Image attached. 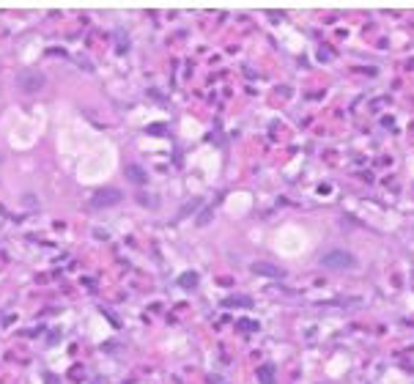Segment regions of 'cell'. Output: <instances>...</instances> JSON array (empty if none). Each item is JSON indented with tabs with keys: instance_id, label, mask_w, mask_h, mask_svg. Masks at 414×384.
Returning a JSON list of instances; mask_svg holds the SVG:
<instances>
[{
	"instance_id": "cell-1",
	"label": "cell",
	"mask_w": 414,
	"mask_h": 384,
	"mask_svg": "<svg viewBox=\"0 0 414 384\" xmlns=\"http://www.w3.org/2000/svg\"><path fill=\"white\" fill-rule=\"evenodd\" d=\"M357 264V258L349 250H329L321 255V266L324 269H351Z\"/></svg>"
},
{
	"instance_id": "cell-2",
	"label": "cell",
	"mask_w": 414,
	"mask_h": 384,
	"mask_svg": "<svg viewBox=\"0 0 414 384\" xmlns=\"http://www.w3.org/2000/svg\"><path fill=\"white\" fill-rule=\"evenodd\" d=\"M17 85H19V91H25V93H42L44 85H47V80H44L42 72L28 69V72H19Z\"/></svg>"
},
{
	"instance_id": "cell-3",
	"label": "cell",
	"mask_w": 414,
	"mask_h": 384,
	"mask_svg": "<svg viewBox=\"0 0 414 384\" xmlns=\"http://www.w3.org/2000/svg\"><path fill=\"white\" fill-rule=\"evenodd\" d=\"M124 198L118 190H113V187H105V190H96L91 195V203L93 206H113V203H118V200Z\"/></svg>"
},
{
	"instance_id": "cell-4",
	"label": "cell",
	"mask_w": 414,
	"mask_h": 384,
	"mask_svg": "<svg viewBox=\"0 0 414 384\" xmlns=\"http://www.w3.org/2000/svg\"><path fill=\"white\" fill-rule=\"evenodd\" d=\"M253 272H255V274H266V277H277V280H280L283 274H286L280 266H274V264H263V261L253 264Z\"/></svg>"
},
{
	"instance_id": "cell-5",
	"label": "cell",
	"mask_w": 414,
	"mask_h": 384,
	"mask_svg": "<svg viewBox=\"0 0 414 384\" xmlns=\"http://www.w3.org/2000/svg\"><path fill=\"white\" fill-rule=\"evenodd\" d=\"M126 176H129V179H134V184H146V181H148L146 173L140 170V167H134V165H129V167H126Z\"/></svg>"
},
{
	"instance_id": "cell-6",
	"label": "cell",
	"mask_w": 414,
	"mask_h": 384,
	"mask_svg": "<svg viewBox=\"0 0 414 384\" xmlns=\"http://www.w3.org/2000/svg\"><path fill=\"white\" fill-rule=\"evenodd\" d=\"M225 305H244V307H250V299H242V296H233V299H228Z\"/></svg>"
},
{
	"instance_id": "cell-7",
	"label": "cell",
	"mask_w": 414,
	"mask_h": 384,
	"mask_svg": "<svg viewBox=\"0 0 414 384\" xmlns=\"http://www.w3.org/2000/svg\"><path fill=\"white\" fill-rule=\"evenodd\" d=\"M195 280H198L195 274H184V277H181V283H184V286H195Z\"/></svg>"
},
{
	"instance_id": "cell-8",
	"label": "cell",
	"mask_w": 414,
	"mask_h": 384,
	"mask_svg": "<svg viewBox=\"0 0 414 384\" xmlns=\"http://www.w3.org/2000/svg\"><path fill=\"white\" fill-rule=\"evenodd\" d=\"M47 384H60V381L55 379V376H50V379H47Z\"/></svg>"
}]
</instances>
